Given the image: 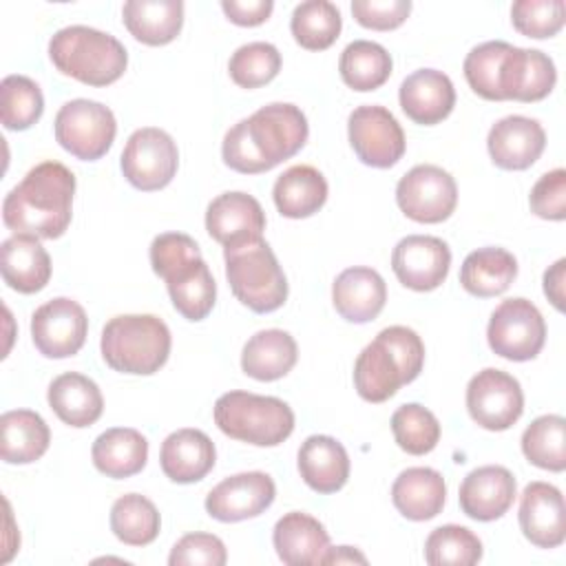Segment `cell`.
I'll return each mask as SVG.
<instances>
[{"label":"cell","instance_id":"20","mask_svg":"<svg viewBox=\"0 0 566 566\" xmlns=\"http://www.w3.org/2000/svg\"><path fill=\"white\" fill-rule=\"evenodd\" d=\"M546 146V133L537 119L509 115L497 119L486 137V148L493 164L502 170L531 168Z\"/></svg>","mask_w":566,"mask_h":566},{"label":"cell","instance_id":"12","mask_svg":"<svg viewBox=\"0 0 566 566\" xmlns=\"http://www.w3.org/2000/svg\"><path fill=\"white\" fill-rule=\"evenodd\" d=\"M396 203L418 223H440L458 206L455 179L433 164H418L405 172L396 186Z\"/></svg>","mask_w":566,"mask_h":566},{"label":"cell","instance_id":"47","mask_svg":"<svg viewBox=\"0 0 566 566\" xmlns=\"http://www.w3.org/2000/svg\"><path fill=\"white\" fill-rule=\"evenodd\" d=\"M228 562V553L223 542L212 533H188L184 535L170 551V566H223Z\"/></svg>","mask_w":566,"mask_h":566},{"label":"cell","instance_id":"34","mask_svg":"<svg viewBox=\"0 0 566 566\" xmlns=\"http://www.w3.org/2000/svg\"><path fill=\"white\" fill-rule=\"evenodd\" d=\"M276 210L287 219H305L318 212L327 201V181L314 166L301 164L276 177L272 188Z\"/></svg>","mask_w":566,"mask_h":566},{"label":"cell","instance_id":"37","mask_svg":"<svg viewBox=\"0 0 566 566\" xmlns=\"http://www.w3.org/2000/svg\"><path fill=\"white\" fill-rule=\"evenodd\" d=\"M394 62L387 49L371 40L349 42L338 60V71L343 82L360 93L380 88L391 75Z\"/></svg>","mask_w":566,"mask_h":566},{"label":"cell","instance_id":"45","mask_svg":"<svg viewBox=\"0 0 566 566\" xmlns=\"http://www.w3.org/2000/svg\"><path fill=\"white\" fill-rule=\"evenodd\" d=\"M511 49L509 42L491 40L473 46L462 64L467 84L475 95L489 102H502L500 93V69L506 51Z\"/></svg>","mask_w":566,"mask_h":566},{"label":"cell","instance_id":"23","mask_svg":"<svg viewBox=\"0 0 566 566\" xmlns=\"http://www.w3.org/2000/svg\"><path fill=\"white\" fill-rule=\"evenodd\" d=\"M398 102L411 122L433 126L451 115L455 106V88L447 73L418 69L402 80Z\"/></svg>","mask_w":566,"mask_h":566},{"label":"cell","instance_id":"35","mask_svg":"<svg viewBox=\"0 0 566 566\" xmlns=\"http://www.w3.org/2000/svg\"><path fill=\"white\" fill-rule=\"evenodd\" d=\"M0 433V453L7 464H31L46 453L51 442L49 424L31 409L4 411Z\"/></svg>","mask_w":566,"mask_h":566},{"label":"cell","instance_id":"36","mask_svg":"<svg viewBox=\"0 0 566 566\" xmlns=\"http://www.w3.org/2000/svg\"><path fill=\"white\" fill-rule=\"evenodd\" d=\"M515 276V256L509 250L495 245L473 250L471 254H467L460 268L462 287L478 298H491L506 292Z\"/></svg>","mask_w":566,"mask_h":566},{"label":"cell","instance_id":"7","mask_svg":"<svg viewBox=\"0 0 566 566\" xmlns=\"http://www.w3.org/2000/svg\"><path fill=\"white\" fill-rule=\"evenodd\" d=\"M212 416L221 433L254 447H276L294 431V411L274 396L228 391L217 398Z\"/></svg>","mask_w":566,"mask_h":566},{"label":"cell","instance_id":"27","mask_svg":"<svg viewBox=\"0 0 566 566\" xmlns=\"http://www.w3.org/2000/svg\"><path fill=\"white\" fill-rule=\"evenodd\" d=\"M272 544L279 559L287 566H316L329 548L325 526L301 511H290L274 524Z\"/></svg>","mask_w":566,"mask_h":566},{"label":"cell","instance_id":"32","mask_svg":"<svg viewBox=\"0 0 566 566\" xmlns=\"http://www.w3.org/2000/svg\"><path fill=\"white\" fill-rule=\"evenodd\" d=\"M298 347L292 334L283 329H261L248 338L241 352V369L261 382L279 380L292 371Z\"/></svg>","mask_w":566,"mask_h":566},{"label":"cell","instance_id":"46","mask_svg":"<svg viewBox=\"0 0 566 566\" xmlns=\"http://www.w3.org/2000/svg\"><path fill=\"white\" fill-rule=\"evenodd\" d=\"M511 22L526 38H553L566 22V4L564 0H517L511 7Z\"/></svg>","mask_w":566,"mask_h":566},{"label":"cell","instance_id":"16","mask_svg":"<svg viewBox=\"0 0 566 566\" xmlns=\"http://www.w3.org/2000/svg\"><path fill=\"white\" fill-rule=\"evenodd\" d=\"M449 268V245L431 234H409L400 239L391 252V270L396 279L413 292H431L440 287Z\"/></svg>","mask_w":566,"mask_h":566},{"label":"cell","instance_id":"3","mask_svg":"<svg viewBox=\"0 0 566 566\" xmlns=\"http://www.w3.org/2000/svg\"><path fill=\"white\" fill-rule=\"evenodd\" d=\"M424 365L422 338L405 325H391L358 354L354 363V387L367 402H385L402 385L413 382Z\"/></svg>","mask_w":566,"mask_h":566},{"label":"cell","instance_id":"4","mask_svg":"<svg viewBox=\"0 0 566 566\" xmlns=\"http://www.w3.org/2000/svg\"><path fill=\"white\" fill-rule=\"evenodd\" d=\"M148 254L153 272L166 281L175 310L188 321H203L214 307L217 285L197 241L184 232H164L153 239Z\"/></svg>","mask_w":566,"mask_h":566},{"label":"cell","instance_id":"38","mask_svg":"<svg viewBox=\"0 0 566 566\" xmlns=\"http://www.w3.org/2000/svg\"><path fill=\"white\" fill-rule=\"evenodd\" d=\"M159 528V511L148 497L139 493H126L113 502L111 531L126 546H148L157 539Z\"/></svg>","mask_w":566,"mask_h":566},{"label":"cell","instance_id":"41","mask_svg":"<svg viewBox=\"0 0 566 566\" xmlns=\"http://www.w3.org/2000/svg\"><path fill=\"white\" fill-rule=\"evenodd\" d=\"M44 111L40 86L27 75H7L0 82V119L7 130L31 128Z\"/></svg>","mask_w":566,"mask_h":566},{"label":"cell","instance_id":"2","mask_svg":"<svg viewBox=\"0 0 566 566\" xmlns=\"http://www.w3.org/2000/svg\"><path fill=\"white\" fill-rule=\"evenodd\" d=\"M75 177L60 161H40L2 201V221L9 230L38 239H57L73 217Z\"/></svg>","mask_w":566,"mask_h":566},{"label":"cell","instance_id":"9","mask_svg":"<svg viewBox=\"0 0 566 566\" xmlns=\"http://www.w3.org/2000/svg\"><path fill=\"white\" fill-rule=\"evenodd\" d=\"M55 142L82 161L104 157L115 139L117 122L108 106L95 99H71L60 106L55 122Z\"/></svg>","mask_w":566,"mask_h":566},{"label":"cell","instance_id":"48","mask_svg":"<svg viewBox=\"0 0 566 566\" xmlns=\"http://www.w3.org/2000/svg\"><path fill=\"white\" fill-rule=\"evenodd\" d=\"M531 210L546 221L566 219V170L555 168L544 172L528 195Z\"/></svg>","mask_w":566,"mask_h":566},{"label":"cell","instance_id":"52","mask_svg":"<svg viewBox=\"0 0 566 566\" xmlns=\"http://www.w3.org/2000/svg\"><path fill=\"white\" fill-rule=\"evenodd\" d=\"M323 564H367V557L352 546H336L327 548Z\"/></svg>","mask_w":566,"mask_h":566},{"label":"cell","instance_id":"29","mask_svg":"<svg viewBox=\"0 0 566 566\" xmlns=\"http://www.w3.org/2000/svg\"><path fill=\"white\" fill-rule=\"evenodd\" d=\"M46 400L55 416L75 429L91 427L104 411V398L97 382L77 371H66L53 378Z\"/></svg>","mask_w":566,"mask_h":566},{"label":"cell","instance_id":"39","mask_svg":"<svg viewBox=\"0 0 566 566\" xmlns=\"http://www.w3.org/2000/svg\"><path fill=\"white\" fill-rule=\"evenodd\" d=\"M343 29L340 11L329 0H307L294 7L290 31L307 51H325L329 49Z\"/></svg>","mask_w":566,"mask_h":566},{"label":"cell","instance_id":"21","mask_svg":"<svg viewBox=\"0 0 566 566\" xmlns=\"http://www.w3.org/2000/svg\"><path fill=\"white\" fill-rule=\"evenodd\" d=\"M517 495L513 473L500 464L473 469L460 484V509L467 517L478 522H493L502 517Z\"/></svg>","mask_w":566,"mask_h":566},{"label":"cell","instance_id":"18","mask_svg":"<svg viewBox=\"0 0 566 566\" xmlns=\"http://www.w3.org/2000/svg\"><path fill=\"white\" fill-rule=\"evenodd\" d=\"M206 230L223 250L239 248L263 239L265 212L248 192H223L208 203Z\"/></svg>","mask_w":566,"mask_h":566},{"label":"cell","instance_id":"51","mask_svg":"<svg viewBox=\"0 0 566 566\" xmlns=\"http://www.w3.org/2000/svg\"><path fill=\"white\" fill-rule=\"evenodd\" d=\"M564 281H566V259H557L544 272V294L559 312L564 310Z\"/></svg>","mask_w":566,"mask_h":566},{"label":"cell","instance_id":"33","mask_svg":"<svg viewBox=\"0 0 566 566\" xmlns=\"http://www.w3.org/2000/svg\"><path fill=\"white\" fill-rule=\"evenodd\" d=\"M93 464L113 480L137 475L148 460V440L130 427H113L99 433L91 449Z\"/></svg>","mask_w":566,"mask_h":566},{"label":"cell","instance_id":"40","mask_svg":"<svg viewBox=\"0 0 566 566\" xmlns=\"http://www.w3.org/2000/svg\"><path fill=\"white\" fill-rule=\"evenodd\" d=\"M522 453L531 464L562 473L566 469V420L555 413L535 418L522 433Z\"/></svg>","mask_w":566,"mask_h":566},{"label":"cell","instance_id":"5","mask_svg":"<svg viewBox=\"0 0 566 566\" xmlns=\"http://www.w3.org/2000/svg\"><path fill=\"white\" fill-rule=\"evenodd\" d=\"M49 57L62 75L88 86H108L128 66V53L115 35L84 24L55 31L49 40Z\"/></svg>","mask_w":566,"mask_h":566},{"label":"cell","instance_id":"49","mask_svg":"<svg viewBox=\"0 0 566 566\" xmlns=\"http://www.w3.org/2000/svg\"><path fill=\"white\" fill-rule=\"evenodd\" d=\"M411 13L409 0H354L352 15L365 29L391 31L398 29Z\"/></svg>","mask_w":566,"mask_h":566},{"label":"cell","instance_id":"11","mask_svg":"<svg viewBox=\"0 0 566 566\" xmlns=\"http://www.w3.org/2000/svg\"><path fill=\"white\" fill-rule=\"evenodd\" d=\"M126 181L144 192L166 188L177 175L179 150L175 139L155 126L137 128L119 157Z\"/></svg>","mask_w":566,"mask_h":566},{"label":"cell","instance_id":"50","mask_svg":"<svg viewBox=\"0 0 566 566\" xmlns=\"http://www.w3.org/2000/svg\"><path fill=\"white\" fill-rule=\"evenodd\" d=\"M274 9L272 0H221V11L226 18L239 27L263 24Z\"/></svg>","mask_w":566,"mask_h":566},{"label":"cell","instance_id":"17","mask_svg":"<svg viewBox=\"0 0 566 566\" xmlns=\"http://www.w3.org/2000/svg\"><path fill=\"white\" fill-rule=\"evenodd\" d=\"M274 480L263 471H245L221 480L206 495V511L219 522H241L261 515L274 502Z\"/></svg>","mask_w":566,"mask_h":566},{"label":"cell","instance_id":"30","mask_svg":"<svg viewBox=\"0 0 566 566\" xmlns=\"http://www.w3.org/2000/svg\"><path fill=\"white\" fill-rule=\"evenodd\" d=\"M391 500L398 513L413 522L436 517L447 500V484L431 467H409L391 484Z\"/></svg>","mask_w":566,"mask_h":566},{"label":"cell","instance_id":"13","mask_svg":"<svg viewBox=\"0 0 566 566\" xmlns=\"http://www.w3.org/2000/svg\"><path fill=\"white\" fill-rule=\"evenodd\" d=\"M467 409L475 424L489 431H506L524 411V394L511 374L486 367L467 385Z\"/></svg>","mask_w":566,"mask_h":566},{"label":"cell","instance_id":"26","mask_svg":"<svg viewBox=\"0 0 566 566\" xmlns=\"http://www.w3.org/2000/svg\"><path fill=\"white\" fill-rule=\"evenodd\" d=\"M217 460L214 442L199 429H177L161 442L159 464L168 480L192 484L203 480Z\"/></svg>","mask_w":566,"mask_h":566},{"label":"cell","instance_id":"43","mask_svg":"<svg viewBox=\"0 0 566 566\" xmlns=\"http://www.w3.org/2000/svg\"><path fill=\"white\" fill-rule=\"evenodd\" d=\"M391 433L402 451L411 455H424L433 451L440 440V422L427 407L407 402L394 411Z\"/></svg>","mask_w":566,"mask_h":566},{"label":"cell","instance_id":"24","mask_svg":"<svg viewBox=\"0 0 566 566\" xmlns=\"http://www.w3.org/2000/svg\"><path fill=\"white\" fill-rule=\"evenodd\" d=\"M0 270L4 283L20 294H35L51 279V256L38 237L15 232L0 245Z\"/></svg>","mask_w":566,"mask_h":566},{"label":"cell","instance_id":"42","mask_svg":"<svg viewBox=\"0 0 566 566\" xmlns=\"http://www.w3.org/2000/svg\"><path fill=\"white\" fill-rule=\"evenodd\" d=\"M424 559L431 566H471L482 559V542L467 526L444 524L424 539Z\"/></svg>","mask_w":566,"mask_h":566},{"label":"cell","instance_id":"10","mask_svg":"<svg viewBox=\"0 0 566 566\" xmlns=\"http://www.w3.org/2000/svg\"><path fill=\"white\" fill-rule=\"evenodd\" d=\"M486 340L489 347L506 360H531L542 352L546 340L544 316L528 298H506L489 318Z\"/></svg>","mask_w":566,"mask_h":566},{"label":"cell","instance_id":"22","mask_svg":"<svg viewBox=\"0 0 566 566\" xmlns=\"http://www.w3.org/2000/svg\"><path fill=\"white\" fill-rule=\"evenodd\" d=\"M557 82L553 60L537 49L511 46L500 69V93L504 99L539 102Z\"/></svg>","mask_w":566,"mask_h":566},{"label":"cell","instance_id":"8","mask_svg":"<svg viewBox=\"0 0 566 566\" xmlns=\"http://www.w3.org/2000/svg\"><path fill=\"white\" fill-rule=\"evenodd\" d=\"M226 279L232 294L248 310L270 314L287 298V279L268 241L259 239L239 248H226Z\"/></svg>","mask_w":566,"mask_h":566},{"label":"cell","instance_id":"28","mask_svg":"<svg viewBox=\"0 0 566 566\" xmlns=\"http://www.w3.org/2000/svg\"><path fill=\"white\" fill-rule=\"evenodd\" d=\"M298 473L316 493H336L349 478V455L332 436H310L298 449Z\"/></svg>","mask_w":566,"mask_h":566},{"label":"cell","instance_id":"14","mask_svg":"<svg viewBox=\"0 0 566 566\" xmlns=\"http://www.w3.org/2000/svg\"><path fill=\"white\" fill-rule=\"evenodd\" d=\"M347 135L365 166L391 168L405 155V133L385 106L365 104L354 108L347 119Z\"/></svg>","mask_w":566,"mask_h":566},{"label":"cell","instance_id":"44","mask_svg":"<svg viewBox=\"0 0 566 566\" xmlns=\"http://www.w3.org/2000/svg\"><path fill=\"white\" fill-rule=\"evenodd\" d=\"M281 71V53L270 42H248L239 46L228 62L232 82L241 88H259L272 82Z\"/></svg>","mask_w":566,"mask_h":566},{"label":"cell","instance_id":"1","mask_svg":"<svg viewBox=\"0 0 566 566\" xmlns=\"http://www.w3.org/2000/svg\"><path fill=\"white\" fill-rule=\"evenodd\" d=\"M307 135L310 126L303 111L287 102H274L261 106L226 133L221 157L237 172H268L294 157L305 146Z\"/></svg>","mask_w":566,"mask_h":566},{"label":"cell","instance_id":"6","mask_svg":"<svg viewBox=\"0 0 566 566\" xmlns=\"http://www.w3.org/2000/svg\"><path fill=\"white\" fill-rule=\"evenodd\" d=\"M170 329L153 314H119L102 329V358L122 374L150 376L159 371L170 354Z\"/></svg>","mask_w":566,"mask_h":566},{"label":"cell","instance_id":"19","mask_svg":"<svg viewBox=\"0 0 566 566\" xmlns=\"http://www.w3.org/2000/svg\"><path fill=\"white\" fill-rule=\"evenodd\" d=\"M520 528L537 548H557L566 539L564 495L548 482H531L520 495Z\"/></svg>","mask_w":566,"mask_h":566},{"label":"cell","instance_id":"15","mask_svg":"<svg viewBox=\"0 0 566 566\" xmlns=\"http://www.w3.org/2000/svg\"><path fill=\"white\" fill-rule=\"evenodd\" d=\"M88 318L84 307L66 296L40 305L31 316V338L35 349L46 358H69L86 340Z\"/></svg>","mask_w":566,"mask_h":566},{"label":"cell","instance_id":"25","mask_svg":"<svg viewBox=\"0 0 566 566\" xmlns=\"http://www.w3.org/2000/svg\"><path fill=\"white\" fill-rule=\"evenodd\" d=\"M387 301L385 279L365 265L343 270L332 283V303L349 323L374 321Z\"/></svg>","mask_w":566,"mask_h":566},{"label":"cell","instance_id":"31","mask_svg":"<svg viewBox=\"0 0 566 566\" xmlns=\"http://www.w3.org/2000/svg\"><path fill=\"white\" fill-rule=\"evenodd\" d=\"M122 20L128 33L148 46L172 42L184 27L181 0H128L122 7Z\"/></svg>","mask_w":566,"mask_h":566}]
</instances>
